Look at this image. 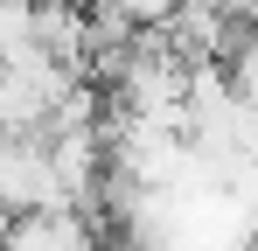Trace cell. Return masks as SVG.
<instances>
[{
  "label": "cell",
  "mask_w": 258,
  "mask_h": 251,
  "mask_svg": "<svg viewBox=\"0 0 258 251\" xmlns=\"http://www.w3.org/2000/svg\"><path fill=\"white\" fill-rule=\"evenodd\" d=\"M42 209H70L49 140H7L0 147V216H42Z\"/></svg>",
  "instance_id": "cell-1"
},
{
  "label": "cell",
  "mask_w": 258,
  "mask_h": 251,
  "mask_svg": "<svg viewBox=\"0 0 258 251\" xmlns=\"http://www.w3.org/2000/svg\"><path fill=\"white\" fill-rule=\"evenodd\" d=\"M35 42H42L70 77H84V63L98 56V42H91V14L77 7V0H42V7H35Z\"/></svg>",
  "instance_id": "cell-2"
},
{
  "label": "cell",
  "mask_w": 258,
  "mask_h": 251,
  "mask_svg": "<svg viewBox=\"0 0 258 251\" xmlns=\"http://www.w3.org/2000/svg\"><path fill=\"white\" fill-rule=\"evenodd\" d=\"M7 251H98V244H91L84 209H42V216H14Z\"/></svg>",
  "instance_id": "cell-3"
},
{
  "label": "cell",
  "mask_w": 258,
  "mask_h": 251,
  "mask_svg": "<svg viewBox=\"0 0 258 251\" xmlns=\"http://www.w3.org/2000/svg\"><path fill=\"white\" fill-rule=\"evenodd\" d=\"M223 7H230L237 21H251V28H258V0H223Z\"/></svg>",
  "instance_id": "cell-4"
}]
</instances>
